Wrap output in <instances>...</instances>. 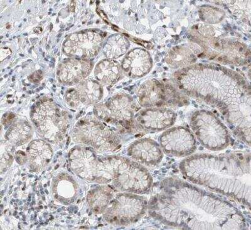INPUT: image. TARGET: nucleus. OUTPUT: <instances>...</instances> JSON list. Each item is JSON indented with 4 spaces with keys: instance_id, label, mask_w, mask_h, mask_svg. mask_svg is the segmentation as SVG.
<instances>
[{
    "instance_id": "f257e3e1",
    "label": "nucleus",
    "mask_w": 251,
    "mask_h": 230,
    "mask_svg": "<svg viewBox=\"0 0 251 230\" xmlns=\"http://www.w3.org/2000/svg\"><path fill=\"white\" fill-rule=\"evenodd\" d=\"M152 217L185 230H243L247 223L231 203L178 179L159 183L149 204Z\"/></svg>"
},
{
    "instance_id": "f03ea898",
    "label": "nucleus",
    "mask_w": 251,
    "mask_h": 230,
    "mask_svg": "<svg viewBox=\"0 0 251 230\" xmlns=\"http://www.w3.org/2000/svg\"><path fill=\"white\" fill-rule=\"evenodd\" d=\"M180 169L190 182L251 207L250 153L191 156L180 163Z\"/></svg>"
},
{
    "instance_id": "7ed1b4c3",
    "label": "nucleus",
    "mask_w": 251,
    "mask_h": 230,
    "mask_svg": "<svg viewBox=\"0 0 251 230\" xmlns=\"http://www.w3.org/2000/svg\"><path fill=\"white\" fill-rule=\"evenodd\" d=\"M191 125L199 141L209 150H223L229 144L227 129L210 112H197L192 116Z\"/></svg>"
},
{
    "instance_id": "20e7f679",
    "label": "nucleus",
    "mask_w": 251,
    "mask_h": 230,
    "mask_svg": "<svg viewBox=\"0 0 251 230\" xmlns=\"http://www.w3.org/2000/svg\"><path fill=\"white\" fill-rule=\"evenodd\" d=\"M147 208V202L144 198L136 195H120L112 202L106 218L110 222L125 225L137 222Z\"/></svg>"
},
{
    "instance_id": "39448f33",
    "label": "nucleus",
    "mask_w": 251,
    "mask_h": 230,
    "mask_svg": "<svg viewBox=\"0 0 251 230\" xmlns=\"http://www.w3.org/2000/svg\"><path fill=\"white\" fill-rule=\"evenodd\" d=\"M160 147L167 155L177 157L191 155L197 148L193 134L185 127H174L160 136Z\"/></svg>"
},
{
    "instance_id": "423d86ee",
    "label": "nucleus",
    "mask_w": 251,
    "mask_h": 230,
    "mask_svg": "<svg viewBox=\"0 0 251 230\" xmlns=\"http://www.w3.org/2000/svg\"><path fill=\"white\" fill-rule=\"evenodd\" d=\"M180 95L172 88L160 84L149 85L141 91L140 101L147 107L171 106L181 103Z\"/></svg>"
},
{
    "instance_id": "0eeeda50",
    "label": "nucleus",
    "mask_w": 251,
    "mask_h": 230,
    "mask_svg": "<svg viewBox=\"0 0 251 230\" xmlns=\"http://www.w3.org/2000/svg\"><path fill=\"white\" fill-rule=\"evenodd\" d=\"M176 119V114L165 108L148 109L140 113L138 117L141 127L156 131L164 130L172 126Z\"/></svg>"
},
{
    "instance_id": "6e6552de",
    "label": "nucleus",
    "mask_w": 251,
    "mask_h": 230,
    "mask_svg": "<svg viewBox=\"0 0 251 230\" xmlns=\"http://www.w3.org/2000/svg\"><path fill=\"white\" fill-rule=\"evenodd\" d=\"M129 155L149 166L160 164L163 158L160 146L150 139H143L136 142L130 147Z\"/></svg>"
},
{
    "instance_id": "1a4fd4ad",
    "label": "nucleus",
    "mask_w": 251,
    "mask_h": 230,
    "mask_svg": "<svg viewBox=\"0 0 251 230\" xmlns=\"http://www.w3.org/2000/svg\"><path fill=\"white\" fill-rule=\"evenodd\" d=\"M12 190H10V192H9V194H12Z\"/></svg>"
}]
</instances>
